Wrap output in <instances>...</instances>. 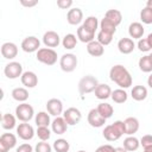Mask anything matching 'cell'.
Here are the masks:
<instances>
[{"instance_id":"cell-12","label":"cell","mask_w":152,"mask_h":152,"mask_svg":"<svg viewBox=\"0 0 152 152\" xmlns=\"http://www.w3.org/2000/svg\"><path fill=\"white\" fill-rule=\"evenodd\" d=\"M17 135L23 140H31L34 137V129L30 124L23 122L17 127Z\"/></svg>"},{"instance_id":"cell-14","label":"cell","mask_w":152,"mask_h":152,"mask_svg":"<svg viewBox=\"0 0 152 152\" xmlns=\"http://www.w3.org/2000/svg\"><path fill=\"white\" fill-rule=\"evenodd\" d=\"M43 43L45 44L46 48H50V49L57 48L59 45V43H61V38H59L57 32H55V31H46L44 33V36H43Z\"/></svg>"},{"instance_id":"cell-48","label":"cell","mask_w":152,"mask_h":152,"mask_svg":"<svg viewBox=\"0 0 152 152\" xmlns=\"http://www.w3.org/2000/svg\"><path fill=\"white\" fill-rule=\"evenodd\" d=\"M114 152H128V151H126L124 147H115L114 148Z\"/></svg>"},{"instance_id":"cell-45","label":"cell","mask_w":152,"mask_h":152,"mask_svg":"<svg viewBox=\"0 0 152 152\" xmlns=\"http://www.w3.org/2000/svg\"><path fill=\"white\" fill-rule=\"evenodd\" d=\"M32 151H33L32 146H31L30 144H27V142L19 145V146L17 147V150H15V152H32Z\"/></svg>"},{"instance_id":"cell-52","label":"cell","mask_w":152,"mask_h":152,"mask_svg":"<svg viewBox=\"0 0 152 152\" xmlns=\"http://www.w3.org/2000/svg\"><path fill=\"white\" fill-rule=\"evenodd\" d=\"M144 152H152V146H150V147H146V148L144 150Z\"/></svg>"},{"instance_id":"cell-42","label":"cell","mask_w":152,"mask_h":152,"mask_svg":"<svg viewBox=\"0 0 152 152\" xmlns=\"http://www.w3.org/2000/svg\"><path fill=\"white\" fill-rule=\"evenodd\" d=\"M138 49H139L141 52H147V51L151 50V46H150V44H148V42H147L146 38L139 39V42H138Z\"/></svg>"},{"instance_id":"cell-33","label":"cell","mask_w":152,"mask_h":152,"mask_svg":"<svg viewBox=\"0 0 152 152\" xmlns=\"http://www.w3.org/2000/svg\"><path fill=\"white\" fill-rule=\"evenodd\" d=\"M112 100L115 102V103H124L127 101V93L124 90V89H115L114 91H112V95H110Z\"/></svg>"},{"instance_id":"cell-28","label":"cell","mask_w":152,"mask_h":152,"mask_svg":"<svg viewBox=\"0 0 152 152\" xmlns=\"http://www.w3.org/2000/svg\"><path fill=\"white\" fill-rule=\"evenodd\" d=\"M104 18L108 19L110 23H113L115 26H118L122 20V14L119 10H108L104 14Z\"/></svg>"},{"instance_id":"cell-19","label":"cell","mask_w":152,"mask_h":152,"mask_svg":"<svg viewBox=\"0 0 152 152\" xmlns=\"http://www.w3.org/2000/svg\"><path fill=\"white\" fill-rule=\"evenodd\" d=\"M77 38L82 42V43H90L94 40L95 38V32L90 31L89 28H87L86 26L81 25L78 28H77Z\"/></svg>"},{"instance_id":"cell-38","label":"cell","mask_w":152,"mask_h":152,"mask_svg":"<svg viewBox=\"0 0 152 152\" xmlns=\"http://www.w3.org/2000/svg\"><path fill=\"white\" fill-rule=\"evenodd\" d=\"M112 40H113V34H109V33H106V32H102V31H100L97 33V42L101 45L106 46V45L110 44Z\"/></svg>"},{"instance_id":"cell-54","label":"cell","mask_w":152,"mask_h":152,"mask_svg":"<svg viewBox=\"0 0 152 152\" xmlns=\"http://www.w3.org/2000/svg\"><path fill=\"white\" fill-rule=\"evenodd\" d=\"M78 152H86V151H83V150H81V151H78Z\"/></svg>"},{"instance_id":"cell-2","label":"cell","mask_w":152,"mask_h":152,"mask_svg":"<svg viewBox=\"0 0 152 152\" xmlns=\"http://www.w3.org/2000/svg\"><path fill=\"white\" fill-rule=\"evenodd\" d=\"M102 134H103L104 139L108 140V141H116V140H119L124 134H126L125 122L121 121V120L114 121L112 125H108V126L104 127Z\"/></svg>"},{"instance_id":"cell-40","label":"cell","mask_w":152,"mask_h":152,"mask_svg":"<svg viewBox=\"0 0 152 152\" xmlns=\"http://www.w3.org/2000/svg\"><path fill=\"white\" fill-rule=\"evenodd\" d=\"M36 134L38 135V138H39L42 141H46V140H49L50 137H51V132H50V129H49L48 127H38Z\"/></svg>"},{"instance_id":"cell-46","label":"cell","mask_w":152,"mask_h":152,"mask_svg":"<svg viewBox=\"0 0 152 152\" xmlns=\"http://www.w3.org/2000/svg\"><path fill=\"white\" fill-rule=\"evenodd\" d=\"M95 152H114V147L112 145H109V144H106V145L99 146L95 150Z\"/></svg>"},{"instance_id":"cell-9","label":"cell","mask_w":152,"mask_h":152,"mask_svg":"<svg viewBox=\"0 0 152 152\" xmlns=\"http://www.w3.org/2000/svg\"><path fill=\"white\" fill-rule=\"evenodd\" d=\"M63 118H64V120L66 121V124L69 126H74V125L78 124L81 121L82 114H81L80 109H77L75 107H70L63 113Z\"/></svg>"},{"instance_id":"cell-10","label":"cell","mask_w":152,"mask_h":152,"mask_svg":"<svg viewBox=\"0 0 152 152\" xmlns=\"http://www.w3.org/2000/svg\"><path fill=\"white\" fill-rule=\"evenodd\" d=\"M39 46H40V42L34 36H28V37H26L21 42V49H23V51L28 52V53H32L34 51H38L39 50Z\"/></svg>"},{"instance_id":"cell-24","label":"cell","mask_w":152,"mask_h":152,"mask_svg":"<svg viewBox=\"0 0 152 152\" xmlns=\"http://www.w3.org/2000/svg\"><path fill=\"white\" fill-rule=\"evenodd\" d=\"M94 93H95V96H96L99 100H106V99L110 97V95H112V89H110V87H109L108 84L101 83V84H99V86L96 87V89H95Z\"/></svg>"},{"instance_id":"cell-47","label":"cell","mask_w":152,"mask_h":152,"mask_svg":"<svg viewBox=\"0 0 152 152\" xmlns=\"http://www.w3.org/2000/svg\"><path fill=\"white\" fill-rule=\"evenodd\" d=\"M20 4H21L23 6H26V7H33V6H36V5L38 4V1H37V0H32V1H25V0H21Z\"/></svg>"},{"instance_id":"cell-22","label":"cell","mask_w":152,"mask_h":152,"mask_svg":"<svg viewBox=\"0 0 152 152\" xmlns=\"http://www.w3.org/2000/svg\"><path fill=\"white\" fill-rule=\"evenodd\" d=\"M125 131L127 135H133L139 129V120L134 116H128L125 121Z\"/></svg>"},{"instance_id":"cell-35","label":"cell","mask_w":152,"mask_h":152,"mask_svg":"<svg viewBox=\"0 0 152 152\" xmlns=\"http://www.w3.org/2000/svg\"><path fill=\"white\" fill-rule=\"evenodd\" d=\"M100 28H101L102 32H106V33H109V34H114L115 31H116V26L113 23H110L108 19H106V18H103L101 20Z\"/></svg>"},{"instance_id":"cell-20","label":"cell","mask_w":152,"mask_h":152,"mask_svg":"<svg viewBox=\"0 0 152 152\" xmlns=\"http://www.w3.org/2000/svg\"><path fill=\"white\" fill-rule=\"evenodd\" d=\"M68 124H66V121L64 120V118H62V116H57V118H55V120L52 121V124H51V128H52V132L53 133H56V134H64L65 132H66V129H68Z\"/></svg>"},{"instance_id":"cell-36","label":"cell","mask_w":152,"mask_h":152,"mask_svg":"<svg viewBox=\"0 0 152 152\" xmlns=\"http://www.w3.org/2000/svg\"><path fill=\"white\" fill-rule=\"evenodd\" d=\"M139 68L142 72H151L152 71V63L150 61L148 55L147 56H142L139 59Z\"/></svg>"},{"instance_id":"cell-13","label":"cell","mask_w":152,"mask_h":152,"mask_svg":"<svg viewBox=\"0 0 152 152\" xmlns=\"http://www.w3.org/2000/svg\"><path fill=\"white\" fill-rule=\"evenodd\" d=\"M46 109H48V113L52 116H59L63 112V103L61 100L58 99H50L48 102H46Z\"/></svg>"},{"instance_id":"cell-27","label":"cell","mask_w":152,"mask_h":152,"mask_svg":"<svg viewBox=\"0 0 152 152\" xmlns=\"http://www.w3.org/2000/svg\"><path fill=\"white\" fill-rule=\"evenodd\" d=\"M139 146H140V141L133 135H129L124 140V148L128 152L137 151L139 148Z\"/></svg>"},{"instance_id":"cell-29","label":"cell","mask_w":152,"mask_h":152,"mask_svg":"<svg viewBox=\"0 0 152 152\" xmlns=\"http://www.w3.org/2000/svg\"><path fill=\"white\" fill-rule=\"evenodd\" d=\"M97 112L107 120V119H109L112 115H113V113H114V109H113V107H112V104H109V103H107V102H101V103H99V106H97Z\"/></svg>"},{"instance_id":"cell-3","label":"cell","mask_w":152,"mask_h":152,"mask_svg":"<svg viewBox=\"0 0 152 152\" xmlns=\"http://www.w3.org/2000/svg\"><path fill=\"white\" fill-rule=\"evenodd\" d=\"M36 58L45 65H53L57 62V52L50 48H42L37 51Z\"/></svg>"},{"instance_id":"cell-5","label":"cell","mask_w":152,"mask_h":152,"mask_svg":"<svg viewBox=\"0 0 152 152\" xmlns=\"http://www.w3.org/2000/svg\"><path fill=\"white\" fill-rule=\"evenodd\" d=\"M34 115V110H33V107L28 103H20L15 108V116L18 120H20L21 122H27L30 121Z\"/></svg>"},{"instance_id":"cell-1","label":"cell","mask_w":152,"mask_h":152,"mask_svg":"<svg viewBox=\"0 0 152 152\" xmlns=\"http://www.w3.org/2000/svg\"><path fill=\"white\" fill-rule=\"evenodd\" d=\"M109 78L113 82H115L121 89H126V88H129L132 86V76H131V74L121 64H116V65L110 68Z\"/></svg>"},{"instance_id":"cell-41","label":"cell","mask_w":152,"mask_h":152,"mask_svg":"<svg viewBox=\"0 0 152 152\" xmlns=\"http://www.w3.org/2000/svg\"><path fill=\"white\" fill-rule=\"evenodd\" d=\"M34 152H52V147L49 142L40 141V142H37L34 147Z\"/></svg>"},{"instance_id":"cell-50","label":"cell","mask_w":152,"mask_h":152,"mask_svg":"<svg viewBox=\"0 0 152 152\" xmlns=\"http://www.w3.org/2000/svg\"><path fill=\"white\" fill-rule=\"evenodd\" d=\"M147 84H148V87L150 88H152V74L148 76V78H147Z\"/></svg>"},{"instance_id":"cell-18","label":"cell","mask_w":152,"mask_h":152,"mask_svg":"<svg viewBox=\"0 0 152 152\" xmlns=\"http://www.w3.org/2000/svg\"><path fill=\"white\" fill-rule=\"evenodd\" d=\"M134 48H135V44H134V42H133L132 38H125L124 37V38H121L118 42V49L124 55L131 53L134 50Z\"/></svg>"},{"instance_id":"cell-53","label":"cell","mask_w":152,"mask_h":152,"mask_svg":"<svg viewBox=\"0 0 152 152\" xmlns=\"http://www.w3.org/2000/svg\"><path fill=\"white\" fill-rule=\"evenodd\" d=\"M148 57H150V61H151V63H152V53H150Z\"/></svg>"},{"instance_id":"cell-44","label":"cell","mask_w":152,"mask_h":152,"mask_svg":"<svg viewBox=\"0 0 152 152\" xmlns=\"http://www.w3.org/2000/svg\"><path fill=\"white\" fill-rule=\"evenodd\" d=\"M57 6L62 10H68L69 7L72 6V0H58L57 1Z\"/></svg>"},{"instance_id":"cell-23","label":"cell","mask_w":152,"mask_h":152,"mask_svg":"<svg viewBox=\"0 0 152 152\" xmlns=\"http://www.w3.org/2000/svg\"><path fill=\"white\" fill-rule=\"evenodd\" d=\"M144 26L140 23H132L128 26V34L131 36V38L133 39H141L142 34H144Z\"/></svg>"},{"instance_id":"cell-31","label":"cell","mask_w":152,"mask_h":152,"mask_svg":"<svg viewBox=\"0 0 152 152\" xmlns=\"http://www.w3.org/2000/svg\"><path fill=\"white\" fill-rule=\"evenodd\" d=\"M1 126L4 129H12L15 127V116L10 114V113H6L2 115L1 118Z\"/></svg>"},{"instance_id":"cell-34","label":"cell","mask_w":152,"mask_h":152,"mask_svg":"<svg viewBox=\"0 0 152 152\" xmlns=\"http://www.w3.org/2000/svg\"><path fill=\"white\" fill-rule=\"evenodd\" d=\"M52 147H53V150L56 152H68L69 148H70V145H69L66 139L61 138V139H57V140L53 141Z\"/></svg>"},{"instance_id":"cell-7","label":"cell","mask_w":152,"mask_h":152,"mask_svg":"<svg viewBox=\"0 0 152 152\" xmlns=\"http://www.w3.org/2000/svg\"><path fill=\"white\" fill-rule=\"evenodd\" d=\"M4 74L10 80L18 78L19 76L21 77V75H23V65L19 62H10L8 64L5 65Z\"/></svg>"},{"instance_id":"cell-6","label":"cell","mask_w":152,"mask_h":152,"mask_svg":"<svg viewBox=\"0 0 152 152\" xmlns=\"http://www.w3.org/2000/svg\"><path fill=\"white\" fill-rule=\"evenodd\" d=\"M61 69L65 72H71L77 66V57L74 53H64L59 59Z\"/></svg>"},{"instance_id":"cell-43","label":"cell","mask_w":152,"mask_h":152,"mask_svg":"<svg viewBox=\"0 0 152 152\" xmlns=\"http://www.w3.org/2000/svg\"><path fill=\"white\" fill-rule=\"evenodd\" d=\"M140 145H141L144 148L152 146V134H146V135H142V138L140 139Z\"/></svg>"},{"instance_id":"cell-39","label":"cell","mask_w":152,"mask_h":152,"mask_svg":"<svg viewBox=\"0 0 152 152\" xmlns=\"http://www.w3.org/2000/svg\"><path fill=\"white\" fill-rule=\"evenodd\" d=\"M140 19L144 24H152V10L148 7H144L140 12Z\"/></svg>"},{"instance_id":"cell-49","label":"cell","mask_w":152,"mask_h":152,"mask_svg":"<svg viewBox=\"0 0 152 152\" xmlns=\"http://www.w3.org/2000/svg\"><path fill=\"white\" fill-rule=\"evenodd\" d=\"M146 39H147V42H148V44H150V46H151V49H152V33H150Z\"/></svg>"},{"instance_id":"cell-30","label":"cell","mask_w":152,"mask_h":152,"mask_svg":"<svg viewBox=\"0 0 152 152\" xmlns=\"http://www.w3.org/2000/svg\"><path fill=\"white\" fill-rule=\"evenodd\" d=\"M37 127H48L50 125V115L46 112H39L34 118Z\"/></svg>"},{"instance_id":"cell-32","label":"cell","mask_w":152,"mask_h":152,"mask_svg":"<svg viewBox=\"0 0 152 152\" xmlns=\"http://www.w3.org/2000/svg\"><path fill=\"white\" fill-rule=\"evenodd\" d=\"M76 44H77V38L75 34L72 33H68L64 36L63 40H62V45L64 49L66 50H71V49H75L76 48Z\"/></svg>"},{"instance_id":"cell-16","label":"cell","mask_w":152,"mask_h":152,"mask_svg":"<svg viewBox=\"0 0 152 152\" xmlns=\"http://www.w3.org/2000/svg\"><path fill=\"white\" fill-rule=\"evenodd\" d=\"M66 20L70 25H78L82 20H83V12L81 8L75 7L69 10L68 14H66Z\"/></svg>"},{"instance_id":"cell-11","label":"cell","mask_w":152,"mask_h":152,"mask_svg":"<svg viewBox=\"0 0 152 152\" xmlns=\"http://www.w3.org/2000/svg\"><path fill=\"white\" fill-rule=\"evenodd\" d=\"M87 119H88V124H89L91 127H95V128L102 127V126L106 124V119L97 112L96 108H93V109L89 110Z\"/></svg>"},{"instance_id":"cell-25","label":"cell","mask_w":152,"mask_h":152,"mask_svg":"<svg viewBox=\"0 0 152 152\" xmlns=\"http://www.w3.org/2000/svg\"><path fill=\"white\" fill-rule=\"evenodd\" d=\"M132 99L135 101H142L147 97V89L144 86H135L131 91Z\"/></svg>"},{"instance_id":"cell-26","label":"cell","mask_w":152,"mask_h":152,"mask_svg":"<svg viewBox=\"0 0 152 152\" xmlns=\"http://www.w3.org/2000/svg\"><path fill=\"white\" fill-rule=\"evenodd\" d=\"M12 97L18 101V102H25L27 99H28V91L26 88H23V87H18V88H14L12 90Z\"/></svg>"},{"instance_id":"cell-51","label":"cell","mask_w":152,"mask_h":152,"mask_svg":"<svg viewBox=\"0 0 152 152\" xmlns=\"http://www.w3.org/2000/svg\"><path fill=\"white\" fill-rule=\"evenodd\" d=\"M146 7H148V8L152 10V0H148V1L146 2Z\"/></svg>"},{"instance_id":"cell-8","label":"cell","mask_w":152,"mask_h":152,"mask_svg":"<svg viewBox=\"0 0 152 152\" xmlns=\"http://www.w3.org/2000/svg\"><path fill=\"white\" fill-rule=\"evenodd\" d=\"M17 145V137L13 133H4L0 137V152H8Z\"/></svg>"},{"instance_id":"cell-21","label":"cell","mask_w":152,"mask_h":152,"mask_svg":"<svg viewBox=\"0 0 152 152\" xmlns=\"http://www.w3.org/2000/svg\"><path fill=\"white\" fill-rule=\"evenodd\" d=\"M87 51L93 57H100L104 53V48L97 40H93L87 44Z\"/></svg>"},{"instance_id":"cell-17","label":"cell","mask_w":152,"mask_h":152,"mask_svg":"<svg viewBox=\"0 0 152 152\" xmlns=\"http://www.w3.org/2000/svg\"><path fill=\"white\" fill-rule=\"evenodd\" d=\"M20 81L23 83V86H25L26 88H34L38 84V77L33 71H25L23 72Z\"/></svg>"},{"instance_id":"cell-4","label":"cell","mask_w":152,"mask_h":152,"mask_svg":"<svg viewBox=\"0 0 152 152\" xmlns=\"http://www.w3.org/2000/svg\"><path fill=\"white\" fill-rule=\"evenodd\" d=\"M97 86H99V83H97L96 77H94L91 75H87V76H83L80 80V82H78V91L82 95L89 94V93L95 91Z\"/></svg>"},{"instance_id":"cell-15","label":"cell","mask_w":152,"mask_h":152,"mask_svg":"<svg viewBox=\"0 0 152 152\" xmlns=\"http://www.w3.org/2000/svg\"><path fill=\"white\" fill-rule=\"evenodd\" d=\"M1 55L6 59H13L18 55V46L14 43L6 42L1 45Z\"/></svg>"},{"instance_id":"cell-37","label":"cell","mask_w":152,"mask_h":152,"mask_svg":"<svg viewBox=\"0 0 152 152\" xmlns=\"http://www.w3.org/2000/svg\"><path fill=\"white\" fill-rule=\"evenodd\" d=\"M82 25H83V26H86L87 28H89L90 31L95 32V31H96V28H97V26H99V20H97V18H96V17L90 15V17L86 18V20H84V23H83Z\"/></svg>"}]
</instances>
